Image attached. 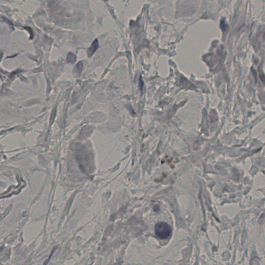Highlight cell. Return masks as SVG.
<instances>
[{
	"label": "cell",
	"instance_id": "cell-1",
	"mask_svg": "<svg viewBox=\"0 0 265 265\" xmlns=\"http://www.w3.org/2000/svg\"><path fill=\"white\" fill-rule=\"evenodd\" d=\"M155 233L156 237L160 239H166L172 235V229L167 223L159 222L155 225Z\"/></svg>",
	"mask_w": 265,
	"mask_h": 265
},
{
	"label": "cell",
	"instance_id": "cell-2",
	"mask_svg": "<svg viewBox=\"0 0 265 265\" xmlns=\"http://www.w3.org/2000/svg\"><path fill=\"white\" fill-rule=\"evenodd\" d=\"M98 39H96L93 41V43H92L91 45L88 49V55L89 57L92 56L93 54H94L95 52L96 51V50L98 49Z\"/></svg>",
	"mask_w": 265,
	"mask_h": 265
},
{
	"label": "cell",
	"instance_id": "cell-3",
	"mask_svg": "<svg viewBox=\"0 0 265 265\" xmlns=\"http://www.w3.org/2000/svg\"><path fill=\"white\" fill-rule=\"evenodd\" d=\"M83 66H84L83 62L82 61L79 62V63H78L76 65L75 67L74 72L77 74L80 73L82 71Z\"/></svg>",
	"mask_w": 265,
	"mask_h": 265
},
{
	"label": "cell",
	"instance_id": "cell-4",
	"mask_svg": "<svg viewBox=\"0 0 265 265\" xmlns=\"http://www.w3.org/2000/svg\"><path fill=\"white\" fill-rule=\"evenodd\" d=\"M76 57L74 54L72 52H69L67 57V62L68 63H74L76 61Z\"/></svg>",
	"mask_w": 265,
	"mask_h": 265
},
{
	"label": "cell",
	"instance_id": "cell-5",
	"mask_svg": "<svg viewBox=\"0 0 265 265\" xmlns=\"http://www.w3.org/2000/svg\"><path fill=\"white\" fill-rule=\"evenodd\" d=\"M104 1H107V0H104Z\"/></svg>",
	"mask_w": 265,
	"mask_h": 265
}]
</instances>
